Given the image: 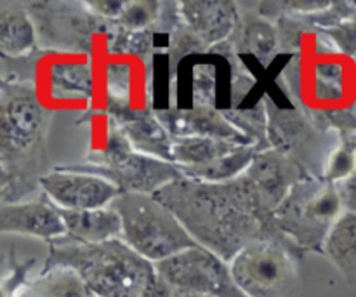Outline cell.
I'll list each match as a JSON object with an SVG mask.
<instances>
[{"mask_svg":"<svg viewBox=\"0 0 356 297\" xmlns=\"http://www.w3.org/2000/svg\"><path fill=\"white\" fill-rule=\"evenodd\" d=\"M153 197L174 212L198 246L226 263L259 240H273L296 249L277 228L275 214L245 174L219 184L181 177Z\"/></svg>","mask_w":356,"mask_h":297,"instance_id":"obj_1","label":"cell"},{"mask_svg":"<svg viewBox=\"0 0 356 297\" xmlns=\"http://www.w3.org/2000/svg\"><path fill=\"white\" fill-rule=\"evenodd\" d=\"M52 111L30 79H2L0 87V188L2 204L26 200L54 167L47 152Z\"/></svg>","mask_w":356,"mask_h":297,"instance_id":"obj_2","label":"cell"},{"mask_svg":"<svg viewBox=\"0 0 356 297\" xmlns=\"http://www.w3.org/2000/svg\"><path fill=\"white\" fill-rule=\"evenodd\" d=\"M44 270L66 268L79 275L87 292L99 297H139L155 266L122 239L104 243H79L68 236L47 243Z\"/></svg>","mask_w":356,"mask_h":297,"instance_id":"obj_3","label":"cell"},{"mask_svg":"<svg viewBox=\"0 0 356 297\" xmlns=\"http://www.w3.org/2000/svg\"><path fill=\"white\" fill-rule=\"evenodd\" d=\"M99 134V143L90 150L83 162L66 163L63 167L97 174L113 183L122 193L155 195L167 184L184 177L176 163L136 152L122 134L120 127L106 113Z\"/></svg>","mask_w":356,"mask_h":297,"instance_id":"obj_4","label":"cell"},{"mask_svg":"<svg viewBox=\"0 0 356 297\" xmlns=\"http://www.w3.org/2000/svg\"><path fill=\"white\" fill-rule=\"evenodd\" d=\"M344 212L339 184L306 177L289 191L277 209L275 225L302 254H323V246Z\"/></svg>","mask_w":356,"mask_h":297,"instance_id":"obj_5","label":"cell"},{"mask_svg":"<svg viewBox=\"0 0 356 297\" xmlns=\"http://www.w3.org/2000/svg\"><path fill=\"white\" fill-rule=\"evenodd\" d=\"M111 207L120 214L122 240L148 263H162L198 246L174 212L153 195L122 193Z\"/></svg>","mask_w":356,"mask_h":297,"instance_id":"obj_6","label":"cell"},{"mask_svg":"<svg viewBox=\"0 0 356 297\" xmlns=\"http://www.w3.org/2000/svg\"><path fill=\"white\" fill-rule=\"evenodd\" d=\"M302 257L285 243L259 240L240 250L229 261V270L245 297H298Z\"/></svg>","mask_w":356,"mask_h":297,"instance_id":"obj_7","label":"cell"},{"mask_svg":"<svg viewBox=\"0 0 356 297\" xmlns=\"http://www.w3.org/2000/svg\"><path fill=\"white\" fill-rule=\"evenodd\" d=\"M37 26L42 51L79 52L96 56L104 52L115 23L99 19L83 2H24Z\"/></svg>","mask_w":356,"mask_h":297,"instance_id":"obj_8","label":"cell"},{"mask_svg":"<svg viewBox=\"0 0 356 297\" xmlns=\"http://www.w3.org/2000/svg\"><path fill=\"white\" fill-rule=\"evenodd\" d=\"M264 97L271 148L294 160L309 177L323 179L327 162L341 141L339 132L320 127L298 108H278L270 96Z\"/></svg>","mask_w":356,"mask_h":297,"instance_id":"obj_9","label":"cell"},{"mask_svg":"<svg viewBox=\"0 0 356 297\" xmlns=\"http://www.w3.org/2000/svg\"><path fill=\"white\" fill-rule=\"evenodd\" d=\"M96 63L89 54L42 51L35 61L37 96L51 111L82 104L90 108L96 99Z\"/></svg>","mask_w":356,"mask_h":297,"instance_id":"obj_10","label":"cell"},{"mask_svg":"<svg viewBox=\"0 0 356 297\" xmlns=\"http://www.w3.org/2000/svg\"><path fill=\"white\" fill-rule=\"evenodd\" d=\"M153 266L156 275L174 292L212 297H245L233 280L229 263L200 246L190 247Z\"/></svg>","mask_w":356,"mask_h":297,"instance_id":"obj_11","label":"cell"},{"mask_svg":"<svg viewBox=\"0 0 356 297\" xmlns=\"http://www.w3.org/2000/svg\"><path fill=\"white\" fill-rule=\"evenodd\" d=\"M42 195L59 211H92L110 207L122 191L104 177L56 166L40 183Z\"/></svg>","mask_w":356,"mask_h":297,"instance_id":"obj_12","label":"cell"},{"mask_svg":"<svg viewBox=\"0 0 356 297\" xmlns=\"http://www.w3.org/2000/svg\"><path fill=\"white\" fill-rule=\"evenodd\" d=\"M155 115L174 139L212 138L236 145H252L219 108L167 106L155 108Z\"/></svg>","mask_w":356,"mask_h":297,"instance_id":"obj_13","label":"cell"},{"mask_svg":"<svg viewBox=\"0 0 356 297\" xmlns=\"http://www.w3.org/2000/svg\"><path fill=\"white\" fill-rule=\"evenodd\" d=\"M0 232L3 235H23L52 242L66 236L63 214L42 195L37 200H23L0 205Z\"/></svg>","mask_w":356,"mask_h":297,"instance_id":"obj_14","label":"cell"},{"mask_svg":"<svg viewBox=\"0 0 356 297\" xmlns=\"http://www.w3.org/2000/svg\"><path fill=\"white\" fill-rule=\"evenodd\" d=\"M177 9L181 23L207 45L209 52L229 40L240 14L236 2H177Z\"/></svg>","mask_w":356,"mask_h":297,"instance_id":"obj_15","label":"cell"},{"mask_svg":"<svg viewBox=\"0 0 356 297\" xmlns=\"http://www.w3.org/2000/svg\"><path fill=\"white\" fill-rule=\"evenodd\" d=\"M238 23L228 42L236 54L254 56L264 68H268L280 54L277 23L254 13L247 3H238Z\"/></svg>","mask_w":356,"mask_h":297,"instance_id":"obj_16","label":"cell"},{"mask_svg":"<svg viewBox=\"0 0 356 297\" xmlns=\"http://www.w3.org/2000/svg\"><path fill=\"white\" fill-rule=\"evenodd\" d=\"M113 122L120 127L122 134L136 152L153 156V159L172 162L174 138L169 134L165 125L156 118L155 108L148 111H134Z\"/></svg>","mask_w":356,"mask_h":297,"instance_id":"obj_17","label":"cell"},{"mask_svg":"<svg viewBox=\"0 0 356 297\" xmlns=\"http://www.w3.org/2000/svg\"><path fill=\"white\" fill-rule=\"evenodd\" d=\"M38 33L24 2L0 3V52L6 59L19 61L37 51Z\"/></svg>","mask_w":356,"mask_h":297,"instance_id":"obj_18","label":"cell"},{"mask_svg":"<svg viewBox=\"0 0 356 297\" xmlns=\"http://www.w3.org/2000/svg\"><path fill=\"white\" fill-rule=\"evenodd\" d=\"M66 236L79 243H104L122 239V219L113 207L92 211H61Z\"/></svg>","mask_w":356,"mask_h":297,"instance_id":"obj_19","label":"cell"},{"mask_svg":"<svg viewBox=\"0 0 356 297\" xmlns=\"http://www.w3.org/2000/svg\"><path fill=\"white\" fill-rule=\"evenodd\" d=\"M323 256L332 263L348 285L356 289V214L346 211L330 232Z\"/></svg>","mask_w":356,"mask_h":297,"instance_id":"obj_20","label":"cell"},{"mask_svg":"<svg viewBox=\"0 0 356 297\" xmlns=\"http://www.w3.org/2000/svg\"><path fill=\"white\" fill-rule=\"evenodd\" d=\"M259 152L261 150L254 145L240 146L238 150L228 153L222 159H218L216 162L207 163V166L181 169V172L188 179L202 181V183H229V181L238 179L240 176L247 172V169Z\"/></svg>","mask_w":356,"mask_h":297,"instance_id":"obj_21","label":"cell"},{"mask_svg":"<svg viewBox=\"0 0 356 297\" xmlns=\"http://www.w3.org/2000/svg\"><path fill=\"white\" fill-rule=\"evenodd\" d=\"M240 146L247 145H236V143L212 138L174 139L172 162L176 163L179 169L207 166V163L216 162L218 159H222V156L228 155V153L235 152Z\"/></svg>","mask_w":356,"mask_h":297,"instance_id":"obj_22","label":"cell"},{"mask_svg":"<svg viewBox=\"0 0 356 297\" xmlns=\"http://www.w3.org/2000/svg\"><path fill=\"white\" fill-rule=\"evenodd\" d=\"M87 294L89 292L79 275L66 268H56L40 271L17 297H86Z\"/></svg>","mask_w":356,"mask_h":297,"instance_id":"obj_23","label":"cell"},{"mask_svg":"<svg viewBox=\"0 0 356 297\" xmlns=\"http://www.w3.org/2000/svg\"><path fill=\"white\" fill-rule=\"evenodd\" d=\"M225 115L228 120L242 132L245 138L250 139L252 145H256L261 152L270 150V139H268V106L266 97H261L259 103L254 108H226Z\"/></svg>","mask_w":356,"mask_h":297,"instance_id":"obj_24","label":"cell"},{"mask_svg":"<svg viewBox=\"0 0 356 297\" xmlns=\"http://www.w3.org/2000/svg\"><path fill=\"white\" fill-rule=\"evenodd\" d=\"M356 172V139L341 134L339 145L334 148L327 162L323 181L332 184H343Z\"/></svg>","mask_w":356,"mask_h":297,"instance_id":"obj_25","label":"cell"},{"mask_svg":"<svg viewBox=\"0 0 356 297\" xmlns=\"http://www.w3.org/2000/svg\"><path fill=\"white\" fill-rule=\"evenodd\" d=\"M160 13H162V2L129 0L122 16L118 17V21H115V26L125 31H153Z\"/></svg>","mask_w":356,"mask_h":297,"instance_id":"obj_26","label":"cell"},{"mask_svg":"<svg viewBox=\"0 0 356 297\" xmlns=\"http://www.w3.org/2000/svg\"><path fill=\"white\" fill-rule=\"evenodd\" d=\"M191 82V101L193 106L216 108V66L195 65Z\"/></svg>","mask_w":356,"mask_h":297,"instance_id":"obj_27","label":"cell"},{"mask_svg":"<svg viewBox=\"0 0 356 297\" xmlns=\"http://www.w3.org/2000/svg\"><path fill=\"white\" fill-rule=\"evenodd\" d=\"M35 263H37V261H35L33 257L19 263V261L16 259V252L10 250L9 270L6 271L2 280V297H17L24 289H26V285L31 282L28 280V275H30Z\"/></svg>","mask_w":356,"mask_h":297,"instance_id":"obj_28","label":"cell"},{"mask_svg":"<svg viewBox=\"0 0 356 297\" xmlns=\"http://www.w3.org/2000/svg\"><path fill=\"white\" fill-rule=\"evenodd\" d=\"M127 2L129 0H86L83 6L92 16L108 23H115L122 16Z\"/></svg>","mask_w":356,"mask_h":297,"instance_id":"obj_29","label":"cell"},{"mask_svg":"<svg viewBox=\"0 0 356 297\" xmlns=\"http://www.w3.org/2000/svg\"><path fill=\"white\" fill-rule=\"evenodd\" d=\"M139 297H174V291L162 280V278L159 277V275H156L155 271V275L149 278L145 291L141 292V296Z\"/></svg>","mask_w":356,"mask_h":297,"instance_id":"obj_30","label":"cell"},{"mask_svg":"<svg viewBox=\"0 0 356 297\" xmlns=\"http://www.w3.org/2000/svg\"><path fill=\"white\" fill-rule=\"evenodd\" d=\"M341 193H343V200H344V207L346 211H351L356 214V172L353 174L351 179H348L346 183L339 184Z\"/></svg>","mask_w":356,"mask_h":297,"instance_id":"obj_31","label":"cell"},{"mask_svg":"<svg viewBox=\"0 0 356 297\" xmlns=\"http://www.w3.org/2000/svg\"><path fill=\"white\" fill-rule=\"evenodd\" d=\"M174 297H212L205 294H188V292H174Z\"/></svg>","mask_w":356,"mask_h":297,"instance_id":"obj_32","label":"cell"},{"mask_svg":"<svg viewBox=\"0 0 356 297\" xmlns=\"http://www.w3.org/2000/svg\"><path fill=\"white\" fill-rule=\"evenodd\" d=\"M86 297H99V296H94V294H90V292H89V294H87Z\"/></svg>","mask_w":356,"mask_h":297,"instance_id":"obj_33","label":"cell"}]
</instances>
